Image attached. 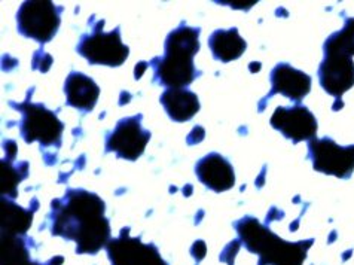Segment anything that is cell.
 Returning a JSON list of instances; mask_svg holds the SVG:
<instances>
[{
  "label": "cell",
  "instance_id": "obj_10",
  "mask_svg": "<svg viewBox=\"0 0 354 265\" xmlns=\"http://www.w3.org/2000/svg\"><path fill=\"white\" fill-rule=\"evenodd\" d=\"M271 127L293 143L316 139L317 120L307 106H279L271 116Z\"/></svg>",
  "mask_w": 354,
  "mask_h": 265
},
{
  "label": "cell",
  "instance_id": "obj_16",
  "mask_svg": "<svg viewBox=\"0 0 354 265\" xmlns=\"http://www.w3.org/2000/svg\"><path fill=\"white\" fill-rule=\"evenodd\" d=\"M209 46L216 60L230 63L243 55L248 44L240 36L237 28L232 27L228 30H216L209 37Z\"/></svg>",
  "mask_w": 354,
  "mask_h": 265
},
{
  "label": "cell",
  "instance_id": "obj_1",
  "mask_svg": "<svg viewBox=\"0 0 354 265\" xmlns=\"http://www.w3.org/2000/svg\"><path fill=\"white\" fill-rule=\"evenodd\" d=\"M104 209V201L97 194L68 190L63 199L53 201V234L76 241L77 253L95 255L111 241Z\"/></svg>",
  "mask_w": 354,
  "mask_h": 265
},
{
  "label": "cell",
  "instance_id": "obj_5",
  "mask_svg": "<svg viewBox=\"0 0 354 265\" xmlns=\"http://www.w3.org/2000/svg\"><path fill=\"white\" fill-rule=\"evenodd\" d=\"M104 21H100L93 33L84 35L77 44V53L85 57L90 64H102L116 67L121 66L130 54V48L124 45L121 41V30L116 27L115 30L104 33L102 26Z\"/></svg>",
  "mask_w": 354,
  "mask_h": 265
},
{
  "label": "cell",
  "instance_id": "obj_14",
  "mask_svg": "<svg viewBox=\"0 0 354 265\" xmlns=\"http://www.w3.org/2000/svg\"><path fill=\"white\" fill-rule=\"evenodd\" d=\"M64 93L67 97L66 103L68 106L76 107V109L84 112H90L97 104L98 95H100V88L86 75L72 72L66 80Z\"/></svg>",
  "mask_w": 354,
  "mask_h": 265
},
{
  "label": "cell",
  "instance_id": "obj_13",
  "mask_svg": "<svg viewBox=\"0 0 354 265\" xmlns=\"http://www.w3.org/2000/svg\"><path fill=\"white\" fill-rule=\"evenodd\" d=\"M196 176L209 190L223 192L235 185V173L232 164L221 154L212 152L196 163Z\"/></svg>",
  "mask_w": 354,
  "mask_h": 265
},
{
  "label": "cell",
  "instance_id": "obj_8",
  "mask_svg": "<svg viewBox=\"0 0 354 265\" xmlns=\"http://www.w3.org/2000/svg\"><path fill=\"white\" fill-rule=\"evenodd\" d=\"M142 115L124 118L106 137V152H115L120 158L136 161L143 155L151 133L142 127Z\"/></svg>",
  "mask_w": 354,
  "mask_h": 265
},
{
  "label": "cell",
  "instance_id": "obj_11",
  "mask_svg": "<svg viewBox=\"0 0 354 265\" xmlns=\"http://www.w3.org/2000/svg\"><path fill=\"white\" fill-rule=\"evenodd\" d=\"M317 76L323 90L339 100L342 94L354 86V63L351 57L335 51H324Z\"/></svg>",
  "mask_w": 354,
  "mask_h": 265
},
{
  "label": "cell",
  "instance_id": "obj_19",
  "mask_svg": "<svg viewBox=\"0 0 354 265\" xmlns=\"http://www.w3.org/2000/svg\"><path fill=\"white\" fill-rule=\"evenodd\" d=\"M28 250L18 235L2 234V265H26Z\"/></svg>",
  "mask_w": 354,
  "mask_h": 265
},
{
  "label": "cell",
  "instance_id": "obj_4",
  "mask_svg": "<svg viewBox=\"0 0 354 265\" xmlns=\"http://www.w3.org/2000/svg\"><path fill=\"white\" fill-rule=\"evenodd\" d=\"M23 115L19 131L27 143L39 142L42 146H60L64 130L63 122L57 115L42 103L24 102L21 104L11 103Z\"/></svg>",
  "mask_w": 354,
  "mask_h": 265
},
{
  "label": "cell",
  "instance_id": "obj_21",
  "mask_svg": "<svg viewBox=\"0 0 354 265\" xmlns=\"http://www.w3.org/2000/svg\"><path fill=\"white\" fill-rule=\"evenodd\" d=\"M26 265H41V264H37V262H28V264H26Z\"/></svg>",
  "mask_w": 354,
  "mask_h": 265
},
{
  "label": "cell",
  "instance_id": "obj_7",
  "mask_svg": "<svg viewBox=\"0 0 354 265\" xmlns=\"http://www.w3.org/2000/svg\"><path fill=\"white\" fill-rule=\"evenodd\" d=\"M308 158L316 172L348 179L354 172V145L339 146L329 137L308 143Z\"/></svg>",
  "mask_w": 354,
  "mask_h": 265
},
{
  "label": "cell",
  "instance_id": "obj_15",
  "mask_svg": "<svg viewBox=\"0 0 354 265\" xmlns=\"http://www.w3.org/2000/svg\"><path fill=\"white\" fill-rule=\"evenodd\" d=\"M161 104L173 121L186 122L200 111V100L195 93L186 88H170L161 95Z\"/></svg>",
  "mask_w": 354,
  "mask_h": 265
},
{
  "label": "cell",
  "instance_id": "obj_17",
  "mask_svg": "<svg viewBox=\"0 0 354 265\" xmlns=\"http://www.w3.org/2000/svg\"><path fill=\"white\" fill-rule=\"evenodd\" d=\"M0 214H2V234L21 235L26 234L32 225V212H28L5 197L0 201Z\"/></svg>",
  "mask_w": 354,
  "mask_h": 265
},
{
  "label": "cell",
  "instance_id": "obj_12",
  "mask_svg": "<svg viewBox=\"0 0 354 265\" xmlns=\"http://www.w3.org/2000/svg\"><path fill=\"white\" fill-rule=\"evenodd\" d=\"M271 91L263 100L271 99L275 94H283L292 102L301 103L304 97L311 91V77L288 63H280L272 68L270 75Z\"/></svg>",
  "mask_w": 354,
  "mask_h": 265
},
{
  "label": "cell",
  "instance_id": "obj_6",
  "mask_svg": "<svg viewBox=\"0 0 354 265\" xmlns=\"http://www.w3.org/2000/svg\"><path fill=\"white\" fill-rule=\"evenodd\" d=\"M62 11L63 8L51 2H24L17 15L18 32L44 45L58 32Z\"/></svg>",
  "mask_w": 354,
  "mask_h": 265
},
{
  "label": "cell",
  "instance_id": "obj_9",
  "mask_svg": "<svg viewBox=\"0 0 354 265\" xmlns=\"http://www.w3.org/2000/svg\"><path fill=\"white\" fill-rule=\"evenodd\" d=\"M107 255L112 265H169L155 248L139 237H130V228H124L118 239L107 243Z\"/></svg>",
  "mask_w": 354,
  "mask_h": 265
},
{
  "label": "cell",
  "instance_id": "obj_2",
  "mask_svg": "<svg viewBox=\"0 0 354 265\" xmlns=\"http://www.w3.org/2000/svg\"><path fill=\"white\" fill-rule=\"evenodd\" d=\"M200 33V28L182 24L167 36L164 55L152 60L153 82L167 86V90L185 88L201 75L194 66V57L201 48Z\"/></svg>",
  "mask_w": 354,
  "mask_h": 265
},
{
  "label": "cell",
  "instance_id": "obj_3",
  "mask_svg": "<svg viewBox=\"0 0 354 265\" xmlns=\"http://www.w3.org/2000/svg\"><path fill=\"white\" fill-rule=\"evenodd\" d=\"M234 227L245 249L259 257L258 265H302L314 243L313 239L297 243L283 240L253 216H245Z\"/></svg>",
  "mask_w": 354,
  "mask_h": 265
},
{
  "label": "cell",
  "instance_id": "obj_20",
  "mask_svg": "<svg viewBox=\"0 0 354 265\" xmlns=\"http://www.w3.org/2000/svg\"><path fill=\"white\" fill-rule=\"evenodd\" d=\"M26 163L14 165V160L5 158L2 161V172H0V192L2 195H11L12 199L17 197V186L21 182L26 174H21V167Z\"/></svg>",
  "mask_w": 354,
  "mask_h": 265
},
{
  "label": "cell",
  "instance_id": "obj_18",
  "mask_svg": "<svg viewBox=\"0 0 354 265\" xmlns=\"http://www.w3.org/2000/svg\"><path fill=\"white\" fill-rule=\"evenodd\" d=\"M323 51H335L348 57L354 55V17L346 18L341 30L326 39Z\"/></svg>",
  "mask_w": 354,
  "mask_h": 265
}]
</instances>
